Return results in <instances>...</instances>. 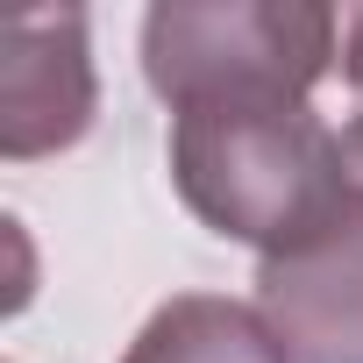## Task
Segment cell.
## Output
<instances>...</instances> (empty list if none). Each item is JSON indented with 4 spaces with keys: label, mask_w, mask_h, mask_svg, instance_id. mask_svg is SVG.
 I'll list each match as a JSON object with an SVG mask.
<instances>
[{
    "label": "cell",
    "mask_w": 363,
    "mask_h": 363,
    "mask_svg": "<svg viewBox=\"0 0 363 363\" xmlns=\"http://www.w3.org/2000/svg\"><path fill=\"white\" fill-rule=\"evenodd\" d=\"M171 186L214 235L285 257L349 200V164L306 100H207L171 114Z\"/></svg>",
    "instance_id": "obj_1"
},
{
    "label": "cell",
    "mask_w": 363,
    "mask_h": 363,
    "mask_svg": "<svg viewBox=\"0 0 363 363\" xmlns=\"http://www.w3.org/2000/svg\"><path fill=\"white\" fill-rule=\"evenodd\" d=\"M335 65V8L313 0H171L143 15V79L157 100H306Z\"/></svg>",
    "instance_id": "obj_2"
},
{
    "label": "cell",
    "mask_w": 363,
    "mask_h": 363,
    "mask_svg": "<svg viewBox=\"0 0 363 363\" xmlns=\"http://www.w3.org/2000/svg\"><path fill=\"white\" fill-rule=\"evenodd\" d=\"M257 313L292 363H363V178L299 250L257 264Z\"/></svg>",
    "instance_id": "obj_3"
},
{
    "label": "cell",
    "mask_w": 363,
    "mask_h": 363,
    "mask_svg": "<svg viewBox=\"0 0 363 363\" xmlns=\"http://www.w3.org/2000/svg\"><path fill=\"white\" fill-rule=\"evenodd\" d=\"M93 50L79 8L15 15L0 36V157L29 164L50 150H72L93 128Z\"/></svg>",
    "instance_id": "obj_4"
},
{
    "label": "cell",
    "mask_w": 363,
    "mask_h": 363,
    "mask_svg": "<svg viewBox=\"0 0 363 363\" xmlns=\"http://www.w3.org/2000/svg\"><path fill=\"white\" fill-rule=\"evenodd\" d=\"M121 363H292L285 342L264 328L257 306L214 299V292H186L143 320V335L128 342Z\"/></svg>",
    "instance_id": "obj_5"
},
{
    "label": "cell",
    "mask_w": 363,
    "mask_h": 363,
    "mask_svg": "<svg viewBox=\"0 0 363 363\" xmlns=\"http://www.w3.org/2000/svg\"><path fill=\"white\" fill-rule=\"evenodd\" d=\"M342 72H349V86H356V100H363V15L349 22V43H342Z\"/></svg>",
    "instance_id": "obj_6"
},
{
    "label": "cell",
    "mask_w": 363,
    "mask_h": 363,
    "mask_svg": "<svg viewBox=\"0 0 363 363\" xmlns=\"http://www.w3.org/2000/svg\"><path fill=\"white\" fill-rule=\"evenodd\" d=\"M342 164H349V178H363V114L342 128Z\"/></svg>",
    "instance_id": "obj_7"
}]
</instances>
